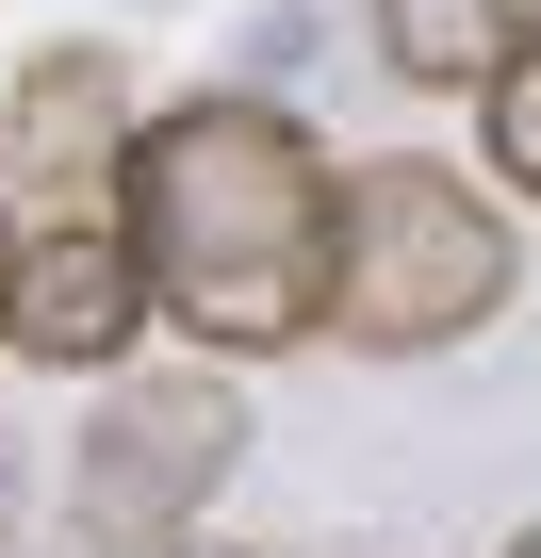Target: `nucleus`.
<instances>
[{
    "mask_svg": "<svg viewBox=\"0 0 541 558\" xmlns=\"http://www.w3.org/2000/svg\"><path fill=\"white\" fill-rule=\"evenodd\" d=\"M329 214H345V165L280 99H181L115 165V230L148 263V329H181L197 362L329 345Z\"/></svg>",
    "mask_w": 541,
    "mask_h": 558,
    "instance_id": "f257e3e1",
    "label": "nucleus"
},
{
    "mask_svg": "<svg viewBox=\"0 0 541 558\" xmlns=\"http://www.w3.org/2000/svg\"><path fill=\"white\" fill-rule=\"evenodd\" d=\"M508 296H525V246H508V197H492L476 165H427V148L345 165L329 329H345L361 362H443V345H476Z\"/></svg>",
    "mask_w": 541,
    "mask_h": 558,
    "instance_id": "f03ea898",
    "label": "nucleus"
},
{
    "mask_svg": "<svg viewBox=\"0 0 541 558\" xmlns=\"http://www.w3.org/2000/svg\"><path fill=\"white\" fill-rule=\"evenodd\" d=\"M230 460H246L230 362H115L99 411H83V444H66V542L83 558H164V542L213 525Z\"/></svg>",
    "mask_w": 541,
    "mask_h": 558,
    "instance_id": "7ed1b4c3",
    "label": "nucleus"
},
{
    "mask_svg": "<svg viewBox=\"0 0 541 558\" xmlns=\"http://www.w3.org/2000/svg\"><path fill=\"white\" fill-rule=\"evenodd\" d=\"M148 345V263L115 214H34L17 230V329L0 362H50V378H115Z\"/></svg>",
    "mask_w": 541,
    "mask_h": 558,
    "instance_id": "20e7f679",
    "label": "nucleus"
},
{
    "mask_svg": "<svg viewBox=\"0 0 541 558\" xmlns=\"http://www.w3.org/2000/svg\"><path fill=\"white\" fill-rule=\"evenodd\" d=\"M132 66L99 50V34H66V50H34L17 66V116H0V181H17L34 214H115V165H132Z\"/></svg>",
    "mask_w": 541,
    "mask_h": 558,
    "instance_id": "39448f33",
    "label": "nucleus"
},
{
    "mask_svg": "<svg viewBox=\"0 0 541 558\" xmlns=\"http://www.w3.org/2000/svg\"><path fill=\"white\" fill-rule=\"evenodd\" d=\"M361 34H378V66L410 99H476L492 66L541 50V0H361Z\"/></svg>",
    "mask_w": 541,
    "mask_h": 558,
    "instance_id": "423d86ee",
    "label": "nucleus"
},
{
    "mask_svg": "<svg viewBox=\"0 0 541 558\" xmlns=\"http://www.w3.org/2000/svg\"><path fill=\"white\" fill-rule=\"evenodd\" d=\"M476 148H492V197H541V50L476 83Z\"/></svg>",
    "mask_w": 541,
    "mask_h": 558,
    "instance_id": "0eeeda50",
    "label": "nucleus"
},
{
    "mask_svg": "<svg viewBox=\"0 0 541 558\" xmlns=\"http://www.w3.org/2000/svg\"><path fill=\"white\" fill-rule=\"evenodd\" d=\"M0 329H17V214H0Z\"/></svg>",
    "mask_w": 541,
    "mask_h": 558,
    "instance_id": "6e6552de",
    "label": "nucleus"
},
{
    "mask_svg": "<svg viewBox=\"0 0 541 558\" xmlns=\"http://www.w3.org/2000/svg\"><path fill=\"white\" fill-rule=\"evenodd\" d=\"M164 558H246V542H213V525H197V542H164Z\"/></svg>",
    "mask_w": 541,
    "mask_h": 558,
    "instance_id": "1a4fd4ad",
    "label": "nucleus"
},
{
    "mask_svg": "<svg viewBox=\"0 0 541 558\" xmlns=\"http://www.w3.org/2000/svg\"><path fill=\"white\" fill-rule=\"evenodd\" d=\"M508 558H541V525H508Z\"/></svg>",
    "mask_w": 541,
    "mask_h": 558,
    "instance_id": "9d476101",
    "label": "nucleus"
}]
</instances>
